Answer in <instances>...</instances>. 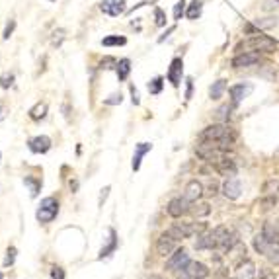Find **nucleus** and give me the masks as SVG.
<instances>
[{
	"mask_svg": "<svg viewBox=\"0 0 279 279\" xmlns=\"http://www.w3.org/2000/svg\"><path fill=\"white\" fill-rule=\"evenodd\" d=\"M242 49L256 51V53H273V51L277 49V43L271 38H267V36H252L250 39L240 41V43L236 45V51H238V53H240Z\"/></svg>",
	"mask_w": 279,
	"mask_h": 279,
	"instance_id": "f257e3e1",
	"label": "nucleus"
},
{
	"mask_svg": "<svg viewBox=\"0 0 279 279\" xmlns=\"http://www.w3.org/2000/svg\"><path fill=\"white\" fill-rule=\"evenodd\" d=\"M228 228L227 227H217L213 228L211 232H203L197 236V240H195V250H217V246H219V242L221 238L225 236V232H227Z\"/></svg>",
	"mask_w": 279,
	"mask_h": 279,
	"instance_id": "f03ea898",
	"label": "nucleus"
},
{
	"mask_svg": "<svg viewBox=\"0 0 279 279\" xmlns=\"http://www.w3.org/2000/svg\"><path fill=\"white\" fill-rule=\"evenodd\" d=\"M59 215V201L55 197H43L41 203H39L38 211H36V219L39 223L47 225V223H53Z\"/></svg>",
	"mask_w": 279,
	"mask_h": 279,
	"instance_id": "7ed1b4c3",
	"label": "nucleus"
},
{
	"mask_svg": "<svg viewBox=\"0 0 279 279\" xmlns=\"http://www.w3.org/2000/svg\"><path fill=\"white\" fill-rule=\"evenodd\" d=\"M228 135H236L232 129L225 123H215V125L205 127L201 133H199V141H219Z\"/></svg>",
	"mask_w": 279,
	"mask_h": 279,
	"instance_id": "20e7f679",
	"label": "nucleus"
},
{
	"mask_svg": "<svg viewBox=\"0 0 279 279\" xmlns=\"http://www.w3.org/2000/svg\"><path fill=\"white\" fill-rule=\"evenodd\" d=\"M209 277V269L201 262H188V266L180 269V279H205Z\"/></svg>",
	"mask_w": 279,
	"mask_h": 279,
	"instance_id": "39448f33",
	"label": "nucleus"
},
{
	"mask_svg": "<svg viewBox=\"0 0 279 279\" xmlns=\"http://www.w3.org/2000/svg\"><path fill=\"white\" fill-rule=\"evenodd\" d=\"M188 262H190L188 250L186 248H176L174 254H170V258L166 262V269L168 271H180V269H184V267L188 266Z\"/></svg>",
	"mask_w": 279,
	"mask_h": 279,
	"instance_id": "423d86ee",
	"label": "nucleus"
},
{
	"mask_svg": "<svg viewBox=\"0 0 279 279\" xmlns=\"http://www.w3.org/2000/svg\"><path fill=\"white\" fill-rule=\"evenodd\" d=\"M258 63H260V53H256V51H242L230 61L232 68H248Z\"/></svg>",
	"mask_w": 279,
	"mask_h": 279,
	"instance_id": "0eeeda50",
	"label": "nucleus"
},
{
	"mask_svg": "<svg viewBox=\"0 0 279 279\" xmlns=\"http://www.w3.org/2000/svg\"><path fill=\"white\" fill-rule=\"evenodd\" d=\"M180 240H176L168 230L166 232H162L160 236H158V240H156V252H158V256H170V254H174V250H176V244Z\"/></svg>",
	"mask_w": 279,
	"mask_h": 279,
	"instance_id": "6e6552de",
	"label": "nucleus"
},
{
	"mask_svg": "<svg viewBox=\"0 0 279 279\" xmlns=\"http://www.w3.org/2000/svg\"><path fill=\"white\" fill-rule=\"evenodd\" d=\"M166 211H168V215H170V217H174V219H180V217H184L186 213H190V211H191L190 201H188L186 197H174L172 201L168 203Z\"/></svg>",
	"mask_w": 279,
	"mask_h": 279,
	"instance_id": "1a4fd4ad",
	"label": "nucleus"
},
{
	"mask_svg": "<svg viewBox=\"0 0 279 279\" xmlns=\"http://www.w3.org/2000/svg\"><path fill=\"white\" fill-rule=\"evenodd\" d=\"M252 90H254V86L250 82H240V84L230 86V88H228V94H230V98H232V106L240 103L244 98H248V96L252 94Z\"/></svg>",
	"mask_w": 279,
	"mask_h": 279,
	"instance_id": "9d476101",
	"label": "nucleus"
},
{
	"mask_svg": "<svg viewBox=\"0 0 279 279\" xmlns=\"http://www.w3.org/2000/svg\"><path fill=\"white\" fill-rule=\"evenodd\" d=\"M252 246H254V250H256V252L262 254V256H266V258H267V256H269L271 252H273V250H277V248H279V244H273V242H269V240L266 238V236L262 234V232L254 236Z\"/></svg>",
	"mask_w": 279,
	"mask_h": 279,
	"instance_id": "9b49d317",
	"label": "nucleus"
},
{
	"mask_svg": "<svg viewBox=\"0 0 279 279\" xmlns=\"http://www.w3.org/2000/svg\"><path fill=\"white\" fill-rule=\"evenodd\" d=\"M100 10L112 18H117L125 12V0H101Z\"/></svg>",
	"mask_w": 279,
	"mask_h": 279,
	"instance_id": "f8f14e48",
	"label": "nucleus"
},
{
	"mask_svg": "<svg viewBox=\"0 0 279 279\" xmlns=\"http://www.w3.org/2000/svg\"><path fill=\"white\" fill-rule=\"evenodd\" d=\"M223 193H225V197H227V199H230V201H236V199L240 197V193H242L240 182H238L234 176L227 178V180H225V184H223Z\"/></svg>",
	"mask_w": 279,
	"mask_h": 279,
	"instance_id": "ddd939ff",
	"label": "nucleus"
},
{
	"mask_svg": "<svg viewBox=\"0 0 279 279\" xmlns=\"http://www.w3.org/2000/svg\"><path fill=\"white\" fill-rule=\"evenodd\" d=\"M168 232H170L176 240H184V238H190V236L195 234L193 223H174L172 227L168 228Z\"/></svg>",
	"mask_w": 279,
	"mask_h": 279,
	"instance_id": "4468645a",
	"label": "nucleus"
},
{
	"mask_svg": "<svg viewBox=\"0 0 279 279\" xmlns=\"http://www.w3.org/2000/svg\"><path fill=\"white\" fill-rule=\"evenodd\" d=\"M51 145H53V141H51L47 135H38V137L29 139V143H27L29 151L33 152V154H45V152H49Z\"/></svg>",
	"mask_w": 279,
	"mask_h": 279,
	"instance_id": "2eb2a0df",
	"label": "nucleus"
},
{
	"mask_svg": "<svg viewBox=\"0 0 279 279\" xmlns=\"http://www.w3.org/2000/svg\"><path fill=\"white\" fill-rule=\"evenodd\" d=\"M182 73H184V61H182L180 57L172 59L170 68H168V80L172 82V86H180V82H182Z\"/></svg>",
	"mask_w": 279,
	"mask_h": 279,
	"instance_id": "dca6fc26",
	"label": "nucleus"
},
{
	"mask_svg": "<svg viewBox=\"0 0 279 279\" xmlns=\"http://www.w3.org/2000/svg\"><path fill=\"white\" fill-rule=\"evenodd\" d=\"M201 195H205V188H203V184L201 182H197V180H191L190 184L186 186L184 197H186L190 203H195Z\"/></svg>",
	"mask_w": 279,
	"mask_h": 279,
	"instance_id": "f3484780",
	"label": "nucleus"
},
{
	"mask_svg": "<svg viewBox=\"0 0 279 279\" xmlns=\"http://www.w3.org/2000/svg\"><path fill=\"white\" fill-rule=\"evenodd\" d=\"M117 244H119V238H117V232L114 228H110V238H108V244L101 246L100 254H98V260H108L112 254L117 250Z\"/></svg>",
	"mask_w": 279,
	"mask_h": 279,
	"instance_id": "a211bd4d",
	"label": "nucleus"
},
{
	"mask_svg": "<svg viewBox=\"0 0 279 279\" xmlns=\"http://www.w3.org/2000/svg\"><path fill=\"white\" fill-rule=\"evenodd\" d=\"M238 244V234L236 232H232V230H227L225 232V236L221 238V242H219V246H217V250L221 254H228L234 246Z\"/></svg>",
	"mask_w": 279,
	"mask_h": 279,
	"instance_id": "6ab92c4d",
	"label": "nucleus"
},
{
	"mask_svg": "<svg viewBox=\"0 0 279 279\" xmlns=\"http://www.w3.org/2000/svg\"><path fill=\"white\" fill-rule=\"evenodd\" d=\"M215 170L219 174H223V176H236V172H238V168L234 164V160H230V158H219L215 162Z\"/></svg>",
	"mask_w": 279,
	"mask_h": 279,
	"instance_id": "aec40b11",
	"label": "nucleus"
},
{
	"mask_svg": "<svg viewBox=\"0 0 279 279\" xmlns=\"http://www.w3.org/2000/svg\"><path fill=\"white\" fill-rule=\"evenodd\" d=\"M262 234H264V236H266L269 242L279 244V225H277V223L266 221V223L262 225Z\"/></svg>",
	"mask_w": 279,
	"mask_h": 279,
	"instance_id": "412c9836",
	"label": "nucleus"
},
{
	"mask_svg": "<svg viewBox=\"0 0 279 279\" xmlns=\"http://www.w3.org/2000/svg\"><path fill=\"white\" fill-rule=\"evenodd\" d=\"M236 279H256V266L254 262L246 260L244 264L236 267Z\"/></svg>",
	"mask_w": 279,
	"mask_h": 279,
	"instance_id": "4be33fe9",
	"label": "nucleus"
},
{
	"mask_svg": "<svg viewBox=\"0 0 279 279\" xmlns=\"http://www.w3.org/2000/svg\"><path fill=\"white\" fill-rule=\"evenodd\" d=\"M152 149L151 143H139L137 147H135V156H133V170L137 172L141 168V162H143V156L147 154V152Z\"/></svg>",
	"mask_w": 279,
	"mask_h": 279,
	"instance_id": "5701e85b",
	"label": "nucleus"
},
{
	"mask_svg": "<svg viewBox=\"0 0 279 279\" xmlns=\"http://www.w3.org/2000/svg\"><path fill=\"white\" fill-rule=\"evenodd\" d=\"M277 25V18H264V20H256L254 24H246L244 29L246 31H256V29H267V27H273Z\"/></svg>",
	"mask_w": 279,
	"mask_h": 279,
	"instance_id": "b1692460",
	"label": "nucleus"
},
{
	"mask_svg": "<svg viewBox=\"0 0 279 279\" xmlns=\"http://www.w3.org/2000/svg\"><path fill=\"white\" fill-rule=\"evenodd\" d=\"M225 90H227V80H217V82L211 84V88H209V98H211V100L223 98Z\"/></svg>",
	"mask_w": 279,
	"mask_h": 279,
	"instance_id": "393cba45",
	"label": "nucleus"
},
{
	"mask_svg": "<svg viewBox=\"0 0 279 279\" xmlns=\"http://www.w3.org/2000/svg\"><path fill=\"white\" fill-rule=\"evenodd\" d=\"M45 115H47V103H45V101H38V103L29 110V117H31L33 121H41Z\"/></svg>",
	"mask_w": 279,
	"mask_h": 279,
	"instance_id": "a878e982",
	"label": "nucleus"
},
{
	"mask_svg": "<svg viewBox=\"0 0 279 279\" xmlns=\"http://www.w3.org/2000/svg\"><path fill=\"white\" fill-rule=\"evenodd\" d=\"M115 71H117V78L119 80H127V76L131 73V61L129 59H121L119 63H115Z\"/></svg>",
	"mask_w": 279,
	"mask_h": 279,
	"instance_id": "bb28decb",
	"label": "nucleus"
},
{
	"mask_svg": "<svg viewBox=\"0 0 279 279\" xmlns=\"http://www.w3.org/2000/svg\"><path fill=\"white\" fill-rule=\"evenodd\" d=\"M201 10H203V0H193L190 6H188V10H186V16H188L190 20H197V18L201 16Z\"/></svg>",
	"mask_w": 279,
	"mask_h": 279,
	"instance_id": "cd10ccee",
	"label": "nucleus"
},
{
	"mask_svg": "<svg viewBox=\"0 0 279 279\" xmlns=\"http://www.w3.org/2000/svg\"><path fill=\"white\" fill-rule=\"evenodd\" d=\"M24 184L29 188V195H31V197H38L39 190H41V180H38V178H31V176H25Z\"/></svg>",
	"mask_w": 279,
	"mask_h": 279,
	"instance_id": "c85d7f7f",
	"label": "nucleus"
},
{
	"mask_svg": "<svg viewBox=\"0 0 279 279\" xmlns=\"http://www.w3.org/2000/svg\"><path fill=\"white\" fill-rule=\"evenodd\" d=\"M127 39L123 36H108V38L101 39V45L103 47H119V45H125Z\"/></svg>",
	"mask_w": 279,
	"mask_h": 279,
	"instance_id": "c756f323",
	"label": "nucleus"
},
{
	"mask_svg": "<svg viewBox=\"0 0 279 279\" xmlns=\"http://www.w3.org/2000/svg\"><path fill=\"white\" fill-rule=\"evenodd\" d=\"M262 193H264V195H277L279 193V180H275V178L267 180L266 184H264V188H262Z\"/></svg>",
	"mask_w": 279,
	"mask_h": 279,
	"instance_id": "7c9ffc66",
	"label": "nucleus"
},
{
	"mask_svg": "<svg viewBox=\"0 0 279 279\" xmlns=\"http://www.w3.org/2000/svg\"><path fill=\"white\" fill-rule=\"evenodd\" d=\"M162 88H164V78L162 76H156V78H152L151 82H149V92H151L152 96L160 94Z\"/></svg>",
	"mask_w": 279,
	"mask_h": 279,
	"instance_id": "2f4dec72",
	"label": "nucleus"
},
{
	"mask_svg": "<svg viewBox=\"0 0 279 279\" xmlns=\"http://www.w3.org/2000/svg\"><path fill=\"white\" fill-rule=\"evenodd\" d=\"M191 213H193L195 217H207L209 213H211V207H209V203L195 201V205L191 207Z\"/></svg>",
	"mask_w": 279,
	"mask_h": 279,
	"instance_id": "473e14b6",
	"label": "nucleus"
},
{
	"mask_svg": "<svg viewBox=\"0 0 279 279\" xmlns=\"http://www.w3.org/2000/svg\"><path fill=\"white\" fill-rule=\"evenodd\" d=\"M275 203H277V197H275V195H264V197L260 199V207H262V211H271V209L275 207Z\"/></svg>",
	"mask_w": 279,
	"mask_h": 279,
	"instance_id": "72a5a7b5",
	"label": "nucleus"
},
{
	"mask_svg": "<svg viewBox=\"0 0 279 279\" xmlns=\"http://www.w3.org/2000/svg\"><path fill=\"white\" fill-rule=\"evenodd\" d=\"M16 256H18V248H16V246H8V250H6V258H4V262H2V266L4 267L14 266Z\"/></svg>",
	"mask_w": 279,
	"mask_h": 279,
	"instance_id": "f704fd0d",
	"label": "nucleus"
},
{
	"mask_svg": "<svg viewBox=\"0 0 279 279\" xmlns=\"http://www.w3.org/2000/svg\"><path fill=\"white\" fill-rule=\"evenodd\" d=\"M154 24L158 27H164L166 25V14L162 8H154Z\"/></svg>",
	"mask_w": 279,
	"mask_h": 279,
	"instance_id": "c9c22d12",
	"label": "nucleus"
},
{
	"mask_svg": "<svg viewBox=\"0 0 279 279\" xmlns=\"http://www.w3.org/2000/svg\"><path fill=\"white\" fill-rule=\"evenodd\" d=\"M215 114H217V119H219V121H227L228 117H230V108H228V103L221 106Z\"/></svg>",
	"mask_w": 279,
	"mask_h": 279,
	"instance_id": "e433bc0d",
	"label": "nucleus"
},
{
	"mask_svg": "<svg viewBox=\"0 0 279 279\" xmlns=\"http://www.w3.org/2000/svg\"><path fill=\"white\" fill-rule=\"evenodd\" d=\"M184 12H186V2L180 0V2H176V6H174V20H182Z\"/></svg>",
	"mask_w": 279,
	"mask_h": 279,
	"instance_id": "4c0bfd02",
	"label": "nucleus"
},
{
	"mask_svg": "<svg viewBox=\"0 0 279 279\" xmlns=\"http://www.w3.org/2000/svg\"><path fill=\"white\" fill-rule=\"evenodd\" d=\"M12 84H14V75L12 73H6V75L0 76V86H2V88H10Z\"/></svg>",
	"mask_w": 279,
	"mask_h": 279,
	"instance_id": "58836bf2",
	"label": "nucleus"
},
{
	"mask_svg": "<svg viewBox=\"0 0 279 279\" xmlns=\"http://www.w3.org/2000/svg\"><path fill=\"white\" fill-rule=\"evenodd\" d=\"M258 279H277V275H275L269 267H262V269L258 271Z\"/></svg>",
	"mask_w": 279,
	"mask_h": 279,
	"instance_id": "ea45409f",
	"label": "nucleus"
},
{
	"mask_svg": "<svg viewBox=\"0 0 279 279\" xmlns=\"http://www.w3.org/2000/svg\"><path fill=\"white\" fill-rule=\"evenodd\" d=\"M121 100H123V96L115 92V94H112L110 98H106V100H103V103H106V106H115V103H121Z\"/></svg>",
	"mask_w": 279,
	"mask_h": 279,
	"instance_id": "a19ab883",
	"label": "nucleus"
},
{
	"mask_svg": "<svg viewBox=\"0 0 279 279\" xmlns=\"http://www.w3.org/2000/svg\"><path fill=\"white\" fill-rule=\"evenodd\" d=\"M63 39H64V29H57V31L53 33V45L59 47V45L63 43Z\"/></svg>",
	"mask_w": 279,
	"mask_h": 279,
	"instance_id": "79ce46f5",
	"label": "nucleus"
},
{
	"mask_svg": "<svg viewBox=\"0 0 279 279\" xmlns=\"http://www.w3.org/2000/svg\"><path fill=\"white\" fill-rule=\"evenodd\" d=\"M217 193H219V184H217V182H209L205 195H209V197H215Z\"/></svg>",
	"mask_w": 279,
	"mask_h": 279,
	"instance_id": "37998d69",
	"label": "nucleus"
},
{
	"mask_svg": "<svg viewBox=\"0 0 279 279\" xmlns=\"http://www.w3.org/2000/svg\"><path fill=\"white\" fill-rule=\"evenodd\" d=\"M51 279H64V269L59 266L51 267Z\"/></svg>",
	"mask_w": 279,
	"mask_h": 279,
	"instance_id": "c03bdc74",
	"label": "nucleus"
},
{
	"mask_svg": "<svg viewBox=\"0 0 279 279\" xmlns=\"http://www.w3.org/2000/svg\"><path fill=\"white\" fill-rule=\"evenodd\" d=\"M129 90H131V96H133V98H131L133 106H139V103H141V98H139V92H137V88H135V86L131 84V86H129Z\"/></svg>",
	"mask_w": 279,
	"mask_h": 279,
	"instance_id": "a18cd8bd",
	"label": "nucleus"
},
{
	"mask_svg": "<svg viewBox=\"0 0 279 279\" xmlns=\"http://www.w3.org/2000/svg\"><path fill=\"white\" fill-rule=\"evenodd\" d=\"M14 27H16V22H14V20H10V22L6 24V29H4V36H2V38H4V39L10 38V36H12V31H14Z\"/></svg>",
	"mask_w": 279,
	"mask_h": 279,
	"instance_id": "49530a36",
	"label": "nucleus"
},
{
	"mask_svg": "<svg viewBox=\"0 0 279 279\" xmlns=\"http://www.w3.org/2000/svg\"><path fill=\"white\" fill-rule=\"evenodd\" d=\"M110 191H112V188H110V186H106V188H103V190H101V193H100V199H98V205H103V201H106V199H108V195H110Z\"/></svg>",
	"mask_w": 279,
	"mask_h": 279,
	"instance_id": "de8ad7c7",
	"label": "nucleus"
},
{
	"mask_svg": "<svg viewBox=\"0 0 279 279\" xmlns=\"http://www.w3.org/2000/svg\"><path fill=\"white\" fill-rule=\"evenodd\" d=\"M193 230L195 234H203L207 230V223H193Z\"/></svg>",
	"mask_w": 279,
	"mask_h": 279,
	"instance_id": "09e8293b",
	"label": "nucleus"
},
{
	"mask_svg": "<svg viewBox=\"0 0 279 279\" xmlns=\"http://www.w3.org/2000/svg\"><path fill=\"white\" fill-rule=\"evenodd\" d=\"M267 260L271 262V264H275V266H279V248L277 250H273V252L267 256Z\"/></svg>",
	"mask_w": 279,
	"mask_h": 279,
	"instance_id": "8fccbe9b",
	"label": "nucleus"
},
{
	"mask_svg": "<svg viewBox=\"0 0 279 279\" xmlns=\"http://www.w3.org/2000/svg\"><path fill=\"white\" fill-rule=\"evenodd\" d=\"M186 84H188V90H186V100H190L191 94H193V80L188 78V80H186Z\"/></svg>",
	"mask_w": 279,
	"mask_h": 279,
	"instance_id": "3c124183",
	"label": "nucleus"
},
{
	"mask_svg": "<svg viewBox=\"0 0 279 279\" xmlns=\"http://www.w3.org/2000/svg\"><path fill=\"white\" fill-rule=\"evenodd\" d=\"M172 31H174V27H168V31H166L164 36H162V38H158V43H162V41L168 38V33H172Z\"/></svg>",
	"mask_w": 279,
	"mask_h": 279,
	"instance_id": "603ef678",
	"label": "nucleus"
},
{
	"mask_svg": "<svg viewBox=\"0 0 279 279\" xmlns=\"http://www.w3.org/2000/svg\"><path fill=\"white\" fill-rule=\"evenodd\" d=\"M4 112H6V110H4L2 106H0V119H4V115H6V114H4Z\"/></svg>",
	"mask_w": 279,
	"mask_h": 279,
	"instance_id": "864d4df0",
	"label": "nucleus"
},
{
	"mask_svg": "<svg viewBox=\"0 0 279 279\" xmlns=\"http://www.w3.org/2000/svg\"><path fill=\"white\" fill-rule=\"evenodd\" d=\"M149 279H162V275H151Z\"/></svg>",
	"mask_w": 279,
	"mask_h": 279,
	"instance_id": "5fc2aeb1",
	"label": "nucleus"
},
{
	"mask_svg": "<svg viewBox=\"0 0 279 279\" xmlns=\"http://www.w3.org/2000/svg\"><path fill=\"white\" fill-rule=\"evenodd\" d=\"M0 279H4V273H2V271H0Z\"/></svg>",
	"mask_w": 279,
	"mask_h": 279,
	"instance_id": "6e6d98bb",
	"label": "nucleus"
},
{
	"mask_svg": "<svg viewBox=\"0 0 279 279\" xmlns=\"http://www.w3.org/2000/svg\"><path fill=\"white\" fill-rule=\"evenodd\" d=\"M0 158H2V154H0Z\"/></svg>",
	"mask_w": 279,
	"mask_h": 279,
	"instance_id": "4d7b16f0",
	"label": "nucleus"
},
{
	"mask_svg": "<svg viewBox=\"0 0 279 279\" xmlns=\"http://www.w3.org/2000/svg\"><path fill=\"white\" fill-rule=\"evenodd\" d=\"M49 2H53V0H49Z\"/></svg>",
	"mask_w": 279,
	"mask_h": 279,
	"instance_id": "13d9d810",
	"label": "nucleus"
},
{
	"mask_svg": "<svg viewBox=\"0 0 279 279\" xmlns=\"http://www.w3.org/2000/svg\"><path fill=\"white\" fill-rule=\"evenodd\" d=\"M234 279H236V277H234Z\"/></svg>",
	"mask_w": 279,
	"mask_h": 279,
	"instance_id": "bf43d9fd",
	"label": "nucleus"
}]
</instances>
